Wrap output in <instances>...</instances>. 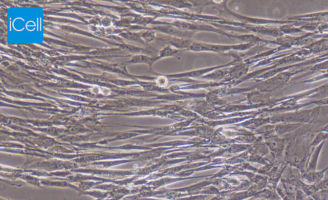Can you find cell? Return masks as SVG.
<instances>
[{"label":"cell","instance_id":"obj_1","mask_svg":"<svg viewBox=\"0 0 328 200\" xmlns=\"http://www.w3.org/2000/svg\"><path fill=\"white\" fill-rule=\"evenodd\" d=\"M327 168L321 170H316L314 172H305L301 175V180L308 184L315 185L323 180L326 174L328 172Z\"/></svg>","mask_w":328,"mask_h":200},{"label":"cell","instance_id":"obj_2","mask_svg":"<svg viewBox=\"0 0 328 200\" xmlns=\"http://www.w3.org/2000/svg\"><path fill=\"white\" fill-rule=\"evenodd\" d=\"M324 144H325V142L320 144L319 145L314 148L313 151V150L311 151L310 156H309L308 164H307L306 172H314V171L317 170L319 158L322 149H323Z\"/></svg>","mask_w":328,"mask_h":200},{"label":"cell","instance_id":"obj_3","mask_svg":"<svg viewBox=\"0 0 328 200\" xmlns=\"http://www.w3.org/2000/svg\"><path fill=\"white\" fill-rule=\"evenodd\" d=\"M310 197L314 200H328V190L327 189L319 190Z\"/></svg>","mask_w":328,"mask_h":200},{"label":"cell","instance_id":"obj_4","mask_svg":"<svg viewBox=\"0 0 328 200\" xmlns=\"http://www.w3.org/2000/svg\"><path fill=\"white\" fill-rule=\"evenodd\" d=\"M316 185L319 190H323V189H327L328 190V177L327 178H324L323 180L320 181Z\"/></svg>","mask_w":328,"mask_h":200},{"label":"cell","instance_id":"obj_5","mask_svg":"<svg viewBox=\"0 0 328 200\" xmlns=\"http://www.w3.org/2000/svg\"><path fill=\"white\" fill-rule=\"evenodd\" d=\"M307 197H308V196H307L304 192L301 190V189L299 188L297 189L296 200H305Z\"/></svg>","mask_w":328,"mask_h":200},{"label":"cell","instance_id":"obj_6","mask_svg":"<svg viewBox=\"0 0 328 200\" xmlns=\"http://www.w3.org/2000/svg\"><path fill=\"white\" fill-rule=\"evenodd\" d=\"M305 200H313L312 198H311V197H308H308L306 198V199H305Z\"/></svg>","mask_w":328,"mask_h":200}]
</instances>
